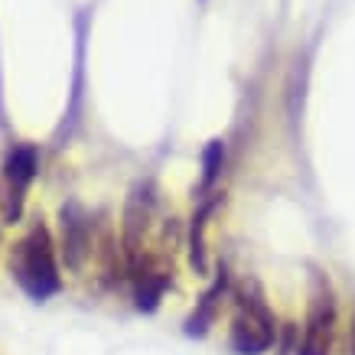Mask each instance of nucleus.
Returning a JSON list of instances; mask_svg holds the SVG:
<instances>
[{
  "instance_id": "obj_7",
  "label": "nucleus",
  "mask_w": 355,
  "mask_h": 355,
  "mask_svg": "<svg viewBox=\"0 0 355 355\" xmlns=\"http://www.w3.org/2000/svg\"><path fill=\"white\" fill-rule=\"evenodd\" d=\"M352 355H355V320H352Z\"/></svg>"
},
{
  "instance_id": "obj_3",
  "label": "nucleus",
  "mask_w": 355,
  "mask_h": 355,
  "mask_svg": "<svg viewBox=\"0 0 355 355\" xmlns=\"http://www.w3.org/2000/svg\"><path fill=\"white\" fill-rule=\"evenodd\" d=\"M274 343V316L261 300H241L232 323V345L238 355H261Z\"/></svg>"
},
{
  "instance_id": "obj_2",
  "label": "nucleus",
  "mask_w": 355,
  "mask_h": 355,
  "mask_svg": "<svg viewBox=\"0 0 355 355\" xmlns=\"http://www.w3.org/2000/svg\"><path fill=\"white\" fill-rule=\"evenodd\" d=\"M36 166H40V157L26 144L13 147L10 157L3 160V170H0V218L7 225L20 222L23 205H26V193H30V183L36 176Z\"/></svg>"
},
{
  "instance_id": "obj_6",
  "label": "nucleus",
  "mask_w": 355,
  "mask_h": 355,
  "mask_svg": "<svg viewBox=\"0 0 355 355\" xmlns=\"http://www.w3.org/2000/svg\"><path fill=\"white\" fill-rule=\"evenodd\" d=\"M222 157H225V147H222V144L216 140V144L205 150V160H202V166H205V173H202V189H209V186L216 183L218 170H222Z\"/></svg>"
},
{
  "instance_id": "obj_4",
  "label": "nucleus",
  "mask_w": 355,
  "mask_h": 355,
  "mask_svg": "<svg viewBox=\"0 0 355 355\" xmlns=\"http://www.w3.org/2000/svg\"><path fill=\"white\" fill-rule=\"evenodd\" d=\"M333 291L323 277H316L310 300V316H306V329H303V343L297 349V355H329V336H333Z\"/></svg>"
},
{
  "instance_id": "obj_1",
  "label": "nucleus",
  "mask_w": 355,
  "mask_h": 355,
  "mask_svg": "<svg viewBox=\"0 0 355 355\" xmlns=\"http://www.w3.org/2000/svg\"><path fill=\"white\" fill-rule=\"evenodd\" d=\"M10 274L33 300H46L59 291V268H55V248L49 228L40 222L13 245Z\"/></svg>"
},
{
  "instance_id": "obj_5",
  "label": "nucleus",
  "mask_w": 355,
  "mask_h": 355,
  "mask_svg": "<svg viewBox=\"0 0 355 355\" xmlns=\"http://www.w3.org/2000/svg\"><path fill=\"white\" fill-rule=\"evenodd\" d=\"M62 251L69 268H82V258L88 254V216L78 202L62 205Z\"/></svg>"
}]
</instances>
